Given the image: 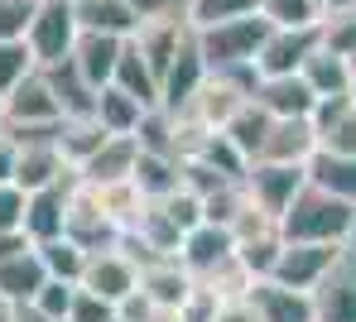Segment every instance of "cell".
Segmentation results:
<instances>
[{"instance_id":"cell-1","label":"cell","mask_w":356,"mask_h":322,"mask_svg":"<svg viewBox=\"0 0 356 322\" xmlns=\"http://www.w3.org/2000/svg\"><path fill=\"white\" fill-rule=\"evenodd\" d=\"M280 236L284 241H332V246H347L356 236V202L327 193L318 183H303L298 197L289 202V212L280 217Z\"/></svg>"},{"instance_id":"cell-2","label":"cell","mask_w":356,"mask_h":322,"mask_svg":"<svg viewBox=\"0 0 356 322\" xmlns=\"http://www.w3.org/2000/svg\"><path fill=\"white\" fill-rule=\"evenodd\" d=\"M270 29H275V24H270L260 10L197 29V49H202L207 72H212V67H232V63H255V53H260V44L270 39Z\"/></svg>"},{"instance_id":"cell-3","label":"cell","mask_w":356,"mask_h":322,"mask_svg":"<svg viewBox=\"0 0 356 322\" xmlns=\"http://www.w3.org/2000/svg\"><path fill=\"white\" fill-rule=\"evenodd\" d=\"M77 34H82V24L72 15V0H39L34 5V19L24 29V44H29V53H34L39 67H54L63 58H72Z\"/></svg>"},{"instance_id":"cell-4","label":"cell","mask_w":356,"mask_h":322,"mask_svg":"<svg viewBox=\"0 0 356 322\" xmlns=\"http://www.w3.org/2000/svg\"><path fill=\"white\" fill-rule=\"evenodd\" d=\"M245 193H250V202L265 212V217H284L289 212V202L298 197V188L308 183V169L303 164H270V159H255L250 169H245Z\"/></svg>"},{"instance_id":"cell-5","label":"cell","mask_w":356,"mask_h":322,"mask_svg":"<svg viewBox=\"0 0 356 322\" xmlns=\"http://www.w3.org/2000/svg\"><path fill=\"white\" fill-rule=\"evenodd\" d=\"M63 236L77 241L82 251H106L120 246V226L111 221V212L97 202V193L77 178V188L67 193V217H63Z\"/></svg>"},{"instance_id":"cell-6","label":"cell","mask_w":356,"mask_h":322,"mask_svg":"<svg viewBox=\"0 0 356 322\" xmlns=\"http://www.w3.org/2000/svg\"><path fill=\"white\" fill-rule=\"evenodd\" d=\"M308 294H313V322H356V251L352 246H342V255L327 264V274Z\"/></svg>"},{"instance_id":"cell-7","label":"cell","mask_w":356,"mask_h":322,"mask_svg":"<svg viewBox=\"0 0 356 322\" xmlns=\"http://www.w3.org/2000/svg\"><path fill=\"white\" fill-rule=\"evenodd\" d=\"M0 116H5V126H54V121H63L58 96H54L44 67L24 72V77L0 96Z\"/></svg>"},{"instance_id":"cell-8","label":"cell","mask_w":356,"mask_h":322,"mask_svg":"<svg viewBox=\"0 0 356 322\" xmlns=\"http://www.w3.org/2000/svg\"><path fill=\"white\" fill-rule=\"evenodd\" d=\"M318 44H323L318 24H275V29H270V39H265V44H260V53H255V67H260V77L303 72L308 53H313Z\"/></svg>"},{"instance_id":"cell-9","label":"cell","mask_w":356,"mask_h":322,"mask_svg":"<svg viewBox=\"0 0 356 322\" xmlns=\"http://www.w3.org/2000/svg\"><path fill=\"white\" fill-rule=\"evenodd\" d=\"M82 289L102 294L106 303H120L135 284H140V260L130 255L125 246H106V251H87V264H82Z\"/></svg>"},{"instance_id":"cell-10","label":"cell","mask_w":356,"mask_h":322,"mask_svg":"<svg viewBox=\"0 0 356 322\" xmlns=\"http://www.w3.org/2000/svg\"><path fill=\"white\" fill-rule=\"evenodd\" d=\"M202 77H207V63H202V49H197V29H188V39L178 44V53L169 58L164 77H159V106L174 111V116L188 111V101L197 96Z\"/></svg>"},{"instance_id":"cell-11","label":"cell","mask_w":356,"mask_h":322,"mask_svg":"<svg viewBox=\"0 0 356 322\" xmlns=\"http://www.w3.org/2000/svg\"><path fill=\"white\" fill-rule=\"evenodd\" d=\"M63 178H77V169L67 164V154L58 149V139H24L19 154H15V188L34 193V188H49Z\"/></svg>"},{"instance_id":"cell-12","label":"cell","mask_w":356,"mask_h":322,"mask_svg":"<svg viewBox=\"0 0 356 322\" xmlns=\"http://www.w3.org/2000/svg\"><path fill=\"white\" fill-rule=\"evenodd\" d=\"M337 255H342V246H332V241H284L270 279H280L289 289H313Z\"/></svg>"},{"instance_id":"cell-13","label":"cell","mask_w":356,"mask_h":322,"mask_svg":"<svg viewBox=\"0 0 356 322\" xmlns=\"http://www.w3.org/2000/svg\"><path fill=\"white\" fill-rule=\"evenodd\" d=\"M193 269L183 264L178 255H149V260H140V289L149 294V303L154 308H174L178 313V303L193 294Z\"/></svg>"},{"instance_id":"cell-14","label":"cell","mask_w":356,"mask_h":322,"mask_svg":"<svg viewBox=\"0 0 356 322\" xmlns=\"http://www.w3.org/2000/svg\"><path fill=\"white\" fill-rule=\"evenodd\" d=\"M245 298H250L260 322H313V294L308 289H289L280 279H255Z\"/></svg>"},{"instance_id":"cell-15","label":"cell","mask_w":356,"mask_h":322,"mask_svg":"<svg viewBox=\"0 0 356 322\" xmlns=\"http://www.w3.org/2000/svg\"><path fill=\"white\" fill-rule=\"evenodd\" d=\"M236 255V236L232 226H217V221H197L193 231H183V246H178V260L193 269V279H202L207 269L227 264Z\"/></svg>"},{"instance_id":"cell-16","label":"cell","mask_w":356,"mask_h":322,"mask_svg":"<svg viewBox=\"0 0 356 322\" xmlns=\"http://www.w3.org/2000/svg\"><path fill=\"white\" fill-rule=\"evenodd\" d=\"M77 188V178H63L49 188H34L24 193V236L39 246V241H54L63 236V217H67V193Z\"/></svg>"},{"instance_id":"cell-17","label":"cell","mask_w":356,"mask_h":322,"mask_svg":"<svg viewBox=\"0 0 356 322\" xmlns=\"http://www.w3.org/2000/svg\"><path fill=\"white\" fill-rule=\"evenodd\" d=\"M313 130H318V149L332 154H356V96H318L313 106Z\"/></svg>"},{"instance_id":"cell-18","label":"cell","mask_w":356,"mask_h":322,"mask_svg":"<svg viewBox=\"0 0 356 322\" xmlns=\"http://www.w3.org/2000/svg\"><path fill=\"white\" fill-rule=\"evenodd\" d=\"M135 159H140V139L135 135H106L82 164H77V178L82 183H116V178H130L135 173Z\"/></svg>"},{"instance_id":"cell-19","label":"cell","mask_w":356,"mask_h":322,"mask_svg":"<svg viewBox=\"0 0 356 322\" xmlns=\"http://www.w3.org/2000/svg\"><path fill=\"white\" fill-rule=\"evenodd\" d=\"M313 149H318L313 116H275V121H270V135H265L260 159H270V164H308Z\"/></svg>"},{"instance_id":"cell-20","label":"cell","mask_w":356,"mask_h":322,"mask_svg":"<svg viewBox=\"0 0 356 322\" xmlns=\"http://www.w3.org/2000/svg\"><path fill=\"white\" fill-rule=\"evenodd\" d=\"M245 101H250V96H245L241 87H232L222 72H207V77H202V87H197V96H193V101H188V111H178V116H193L197 126L222 130L241 106H245Z\"/></svg>"},{"instance_id":"cell-21","label":"cell","mask_w":356,"mask_h":322,"mask_svg":"<svg viewBox=\"0 0 356 322\" xmlns=\"http://www.w3.org/2000/svg\"><path fill=\"white\" fill-rule=\"evenodd\" d=\"M120 44L116 34H97V29H82L77 34V44H72V67L102 92L111 77H116V58H120Z\"/></svg>"},{"instance_id":"cell-22","label":"cell","mask_w":356,"mask_h":322,"mask_svg":"<svg viewBox=\"0 0 356 322\" xmlns=\"http://www.w3.org/2000/svg\"><path fill=\"white\" fill-rule=\"evenodd\" d=\"M49 269L34 246L15 251V255H0V303H29L39 289H44Z\"/></svg>"},{"instance_id":"cell-23","label":"cell","mask_w":356,"mask_h":322,"mask_svg":"<svg viewBox=\"0 0 356 322\" xmlns=\"http://www.w3.org/2000/svg\"><path fill=\"white\" fill-rule=\"evenodd\" d=\"M255 101H260L270 116H313L318 92L308 87V77H303V72H284V77H260Z\"/></svg>"},{"instance_id":"cell-24","label":"cell","mask_w":356,"mask_h":322,"mask_svg":"<svg viewBox=\"0 0 356 322\" xmlns=\"http://www.w3.org/2000/svg\"><path fill=\"white\" fill-rule=\"evenodd\" d=\"M284 251V236H280V221H265V226H250L236 231V260L245 264L250 279H270L275 274V260Z\"/></svg>"},{"instance_id":"cell-25","label":"cell","mask_w":356,"mask_h":322,"mask_svg":"<svg viewBox=\"0 0 356 322\" xmlns=\"http://www.w3.org/2000/svg\"><path fill=\"white\" fill-rule=\"evenodd\" d=\"M116 82L120 92H130L140 106H159V72L149 67V58L140 53V44L135 39H125L120 44V58H116Z\"/></svg>"},{"instance_id":"cell-26","label":"cell","mask_w":356,"mask_h":322,"mask_svg":"<svg viewBox=\"0 0 356 322\" xmlns=\"http://www.w3.org/2000/svg\"><path fill=\"white\" fill-rule=\"evenodd\" d=\"M44 77H49L54 96H58V111H63V116H92V111H97V87L72 67V58L44 67Z\"/></svg>"},{"instance_id":"cell-27","label":"cell","mask_w":356,"mask_h":322,"mask_svg":"<svg viewBox=\"0 0 356 322\" xmlns=\"http://www.w3.org/2000/svg\"><path fill=\"white\" fill-rule=\"evenodd\" d=\"M72 15L82 29H97V34H116L130 39L140 29V15L125 5V0H72Z\"/></svg>"},{"instance_id":"cell-28","label":"cell","mask_w":356,"mask_h":322,"mask_svg":"<svg viewBox=\"0 0 356 322\" xmlns=\"http://www.w3.org/2000/svg\"><path fill=\"white\" fill-rule=\"evenodd\" d=\"M270 121H275V116H270V111H265V106H260V101L250 96V101L241 106L236 116H232V121L222 126V135H227V139H232V144L241 149V159H245V164H255V159H260V149H265Z\"/></svg>"},{"instance_id":"cell-29","label":"cell","mask_w":356,"mask_h":322,"mask_svg":"<svg viewBox=\"0 0 356 322\" xmlns=\"http://www.w3.org/2000/svg\"><path fill=\"white\" fill-rule=\"evenodd\" d=\"M303 77H308V87H313L318 96H342V92H352V82H356L352 63H347L342 53L323 49V44L308 53V63H303Z\"/></svg>"},{"instance_id":"cell-30","label":"cell","mask_w":356,"mask_h":322,"mask_svg":"<svg viewBox=\"0 0 356 322\" xmlns=\"http://www.w3.org/2000/svg\"><path fill=\"white\" fill-rule=\"evenodd\" d=\"M303 169H308V183H318V188H327V193L352 197V202H356V154L313 149V159H308Z\"/></svg>"},{"instance_id":"cell-31","label":"cell","mask_w":356,"mask_h":322,"mask_svg":"<svg viewBox=\"0 0 356 322\" xmlns=\"http://www.w3.org/2000/svg\"><path fill=\"white\" fill-rule=\"evenodd\" d=\"M149 106H140L130 92H120L116 82H106L102 92H97V126L106 130V135H135V126H140V116H145Z\"/></svg>"},{"instance_id":"cell-32","label":"cell","mask_w":356,"mask_h":322,"mask_svg":"<svg viewBox=\"0 0 356 322\" xmlns=\"http://www.w3.org/2000/svg\"><path fill=\"white\" fill-rule=\"evenodd\" d=\"M135 188L145 197H164L178 188V154H159V149H140L135 159Z\"/></svg>"},{"instance_id":"cell-33","label":"cell","mask_w":356,"mask_h":322,"mask_svg":"<svg viewBox=\"0 0 356 322\" xmlns=\"http://www.w3.org/2000/svg\"><path fill=\"white\" fill-rule=\"evenodd\" d=\"M39 260H44V269H49V279H82V264H87V251L77 246V241H67V236H54V241H39L34 246Z\"/></svg>"},{"instance_id":"cell-34","label":"cell","mask_w":356,"mask_h":322,"mask_svg":"<svg viewBox=\"0 0 356 322\" xmlns=\"http://www.w3.org/2000/svg\"><path fill=\"white\" fill-rule=\"evenodd\" d=\"M318 34H323V49L352 58V53H356V10H323Z\"/></svg>"},{"instance_id":"cell-35","label":"cell","mask_w":356,"mask_h":322,"mask_svg":"<svg viewBox=\"0 0 356 322\" xmlns=\"http://www.w3.org/2000/svg\"><path fill=\"white\" fill-rule=\"evenodd\" d=\"M260 10V0H188V24L193 29H207V24H222V19H236Z\"/></svg>"},{"instance_id":"cell-36","label":"cell","mask_w":356,"mask_h":322,"mask_svg":"<svg viewBox=\"0 0 356 322\" xmlns=\"http://www.w3.org/2000/svg\"><path fill=\"white\" fill-rule=\"evenodd\" d=\"M260 15L270 24H318L323 0H260Z\"/></svg>"},{"instance_id":"cell-37","label":"cell","mask_w":356,"mask_h":322,"mask_svg":"<svg viewBox=\"0 0 356 322\" xmlns=\"http://www.w3.org/2000/svg\"><path fill=\"white\" fill-rule=\"evenodd\" d=\"M34 53H29V44L24 39H0V96L24 77V72H34Z\"/></svg>"},{"instance_id":"cell-38","label":"cell","mask_w":356,"mask_h":322,"mask_svg":"<svg viewBox=\"0 0 356 322\" xmlns=\"http://www.w3.org/2000/svg\"><path fill=\"white\" fill-rule=\"evenodd\" d=\"M149 202H159V207L174 217L178 231H193V226L202 221V197L193 193V188H183V183H178L174 193H164V197H149Z\"/></svg>"},{"instance_id":"cell-39","label":"cell","mask_w":356,"mask_h":322,"mask_svg":"<svg viewBox=\"0 0 356 322\" xmlns=\"http://www.w3.org/2000/svg\"><path fill=\"white\" fill-rule=\"evenodd\" d=\"M72 298H77V284H72V279H44V289L34 294V303L58 322L72 313Z\"/></svg>"},{"instance_id":"cell-40","label":"cell","mask_w":356,"mask_h":322,"mask_svg":"<svg viewBox=\"0 0 356 322\" xmlns=\"http://www.w3.org/2000/svg\"><path fill=\"white\" fill-rule=\"evenodd\" d=\"M217 308H222V298H217L207 284H193V294L178 303V322H212Z\"/></svg>"},{"instance_id":"cell-41","label":"cell","mask_w":356,"mask_h":322,"mask_svg":"<svg viewBox=\"0 0 356 322\" xmlns=\"http://www.w3.org/2000/svg\"><path fill=\"white\" fill-rule=\"evenodd\" d=\"M111 318H116V303H106L102 294H92V289L77 284V298H72L67 322H111Z\"/></svg>"},{"instance_id":"cell-42","label":"cell","mask_w":356,"mask_h":322,"mask_svg":"<svg viewBox=\"0 0 356 322\" xmlns=\"http://www.w3.org/2000/svg\"><path fill=\"white\" fill-rule=\"evenodd\" d=\"M39 0H0V39H24Z\"/></svg>"},{"instance_id":"cell-43","label":"cell","mask_w":356,"mask_h":322,"mask_svg":"<svg viewBox=\"0 0 356 322\" xmlns=\"http://www.w3.org/2000/svg\"><path fill=\"white\" fill-rule=\"evenodd\" d=\"M0 231H24V188L0 183Z\"/></svg>"},{"instance_id":"cell-44","label":"cell","mask_w":356,"mask_h":322,"mask_svg":"<svg viewBox=\"0 0 356 322\" xmlns=\"http://www.w3.org/2000/svg\"><path fill=\"white\" fill-rule=\"evenodd\" d=\"M154 313H159V308L149 303V294H145L140 284H135V289L116 303V318H125V322H154Z\"/></svg>"},{"instance_id":"cell-45","label":"cell","mask_w":356,"mask_h":322,"mask_svg":"<svg viewBox=\"0 0 356 322\" xmlns=\"http://www.w3.org/2000/svg\"><path fill=\"white\" fill-rule=\"evenodd\" d=\"M140 19H188V0H125Z\"/></svg>"},{"instance_id":"cell-46","label":"cell","mask_w":356,"mask_h":322,"mask_svg":"<svg viewBox=\"0 0 356 322\" xmlns=\"http://www.w3.org/2000/svg\"><path fill=\"white\" fill-rule=\"evenodd\" d=\"M212 322H260V318H255L250 298H222V308H217Z\"/></svg>"},{"instance_id":"cell-47","label":"cell","mask_w":356,"mask_h":322,"mask_svg":"<svg viewBox=\"0 0 356 322\" xmlns=\"http://www.w3.org/2000/svg\"><path fill=\"white\" fill-rule=\"evenodd\" d=\"M5 318L10 322H58V318H49L34 298H29V303H5Z\"/></svg>"},{"instance_id":"cell-48","label":"cell","mask_w":356,"mask_h":322,"mask_svg":"<svg viewBox=\"0 0 356 322\" xmlns=\"http://www.w3.org/2000/svg\"><path fill=\"white\" fill-rule=\"evenodd\" d=\"M15 154H19V144L0 130V183H15Z\"/></svg>"},{"instance_id":"cell-49","label":"cell","mask_w":356,"mask_h":322,"mask_svg":"<svg viewBox=\"0 0 356 322\" xmlns=\"http://www.w3.org/2000/svg\"><path fill=\"white\" fill-rule=\"evenodd\" d=\"M24 246H34L24 231H0V255H15V251H24Z\"/></svg>"},{"instance_id":"cell-50","label":"cell","mask_w":356,"mask_h":322,"mask_svg":"<svg viewBox=\"0 0 356 322\" xmlns=\"http://www.w3.org/2000/svg\"><path fill=\"white\" fill-rule=\"evenodd\" d=\"M323 10H356V0H323Z\"/></svg>"},{"instance_id":"cell-51","label":"cell","mask_w":356,"mask_h":322,"mask_svg":"<svg viewBox=\"0 0 356 322\" xmlns=\"http://www.w3.org/2000/svg\"><path fill=\"white\" fill-rule=\"evenodd\" d=\"M347 63H352V72H356V53H352V58H347Z\"/></svg>"},{"instance_id":"cell-52","label":"cell","mask_w":356,"mask_h":322,"mask_svg":"<svg viewBox=\"0 0 356 322\" xmlns=\"http://www.w3.org/2000/svg\"><path fill=\"white\" fill-rule=\"evenodd\" d=\"M0 322H10V318H5V313H0Z\"/></svg>"},{"instance_id":"cell-53","label":"cell","mask_w":356,"mask_h":322,"mask_svg":"<svg viewBox=\"0 0 356 322\" xmlns=\"http://www.w3.org/2000/svg\"><path fill=\"white\" fill-rule=\"evenodd\" d=\"M352 96H356V82H352Z\"/></svg>"},{"instance_id":"cell-54","label":"cell","mask_w":356,"mask_h":322,"mask_svg":"<svg viewBox=\"0 0 356 322\" xmlns=\"http://www.w3.org/2000/svg\"><path fill=\"white\" fill-rule=\"evenodd\" d=\"M111 322H125V318H111Z\"/></svg>"},{"instance_id":"cell-55","label":"cell","mask_w":356,"mask_h":322,"mask_svg":"<svg viewBox=\"0 0 356 322\" xmlns=\"http://www.w3.org/2000/svg\"><path fill=\"white\" fill-rule=\"evenodd\" d=\"M0 126H5V116H0Z\"/></svg>"},{"instance_id":"cell-56","label":"cell","mask_w":356,"mask_h":322,"mask_svg":"<svg viewBox=\"0 0 356 322\" xmlns=\"http://www.w3.org/2000/svg\"><path fill=\"white\" fill-rule=\"evenodd\" d=\"M0 313H5V303H0Z\"/></svg>"},{"instance_id":"cell-57","label":"cell","mask_w":356,"mask_h":322,"mask_svg":"<svg viewBox=\"0 0 356 322\" xmlns=\"http://www.w3.org/2000/svg\"><path fill=\"white\" fill-rule=\"evenodd\" d=\"M63 322H67V318H63Z\"/></svg>"}]
</instances>
